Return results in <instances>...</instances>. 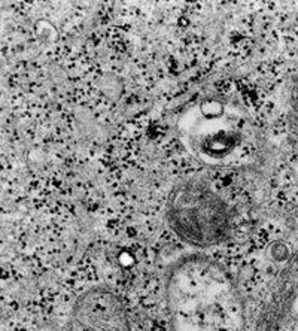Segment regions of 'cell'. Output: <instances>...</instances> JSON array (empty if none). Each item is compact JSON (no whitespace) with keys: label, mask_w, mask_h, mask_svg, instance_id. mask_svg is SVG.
Segmentation results:
<instances>
[{"label":"cell","mask_w":298,"mask_h":331,"mask_svg":"<svg viewBox=\"0 0 298 331\" xmlns=\"http://www.w3.org/2000/svg\"><path fill=\"white\" fill-rule=\"evenodd\" d=\"M66 331H130L128 316L114 291L96 287L75 301Z\"/></svg>","instance_id":"cell-4"},{"label":"cell","mask_w":298,"mask_h":331,"mask_svg":"<svg viewBox=\"0 0 298 331\" xmlns=\"http://www.w3.org/2000/svg\"><path fill=\"white\" fill-rule=\"evenodd\" d=\"M185 139L206 160H222L238 145L241 133L236 119L219 101H206L185 117Z\"/></svg>","instance_id":"cell-3"},{"label":"cell","mask_w":298,"mask_h":331,"mask_svg":"<svg viewBox=\"0 0 298 331\" xmlns=\"http://www.w3.org/2000/svg\"><path fill=\"white\" fill-rule=\"evenodd\" d=\"M166 301L175 331L243 328V304L233 277L209 257L179 260L166 281Z\"/></svg>","instance_id":"cell-1"},{"label":"cell","mask_w":298,"mask_h":331,"mask_svg":"<svg viewBox=\"0 0 298 331\" xmlns=\"http://www.w3.org/2000/svg\"><path fill=\"white\" fill-rule=\"evenodd\" d=\"M166 215L173 233L196 248L225 242L233 232V209L206 181L191 177L170 191Z\"/></svg>","instance_id":"cell-2"}]
</instances>
